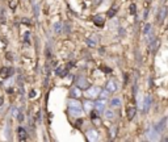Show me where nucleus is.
<instances>
[{"mask_svg":"<svg viewBox=\"0 0 168 142\" xmlns=\"http://www.w3.org/2000/svg\"><path fill=\"white\" fill-rule=\"evenodd\" d=\"M19 136H20V140L21 141L26 140V132H25L24 128H19Z\"/></svg>","mask_w":168,"mask_h":142,"instance_id":"a211bd4d","label":"nucleus"},{"mask_svg":"<svg viewBox=\"0 0 168 142\" xmlns=\"http://www.w3.org/2000/svg\"><path fill=\"white\" fill-rule=\"evenodd\" d=\"M147 137H148L150 141H156V140H159V132L155 129V126H151V128H150L148 133H147Z\"/></svg>","mask_w":168,"mask_h":142,"instance_id":"f03ea898","label":"nucleus"},{"mask_svg":"<svg viewBox=\"0 0 168 142\" xmlns=\"http://www.w3.org/2000/svg\"><path fill=\"white\" fill-rule=\"evenodd\" d=\"M105 90L108 91L109 93L116 92V90H117V84H116V82H114V80H109L108 83H106V86H105Z\"/></svg>","mask_w":168,"mask_h":142,"instance_id":"0eeeda50","label":"nucleus"},{"mask_svg":"<svg viewBox=\"0 0 168 142\" xmlns=\"http://www.w3.org/2000/svg\"><path fill=\"white\" fill-rule=\"evenodd\" d=\"M3 104V99H2V97H0V105H2Z\"/></svg>","mask_w":168,"mask_h":142,"instance_id":"c9c22d12","label":"nucleus"},{"mask_svg":"<svg viewBox=\"0 0 168 142\" xmlns=\"http://www.w3.org/2000/svg\"><path fill=\"white\" fill-rule=\"evenodd\" d=\"M92 108H95V103H92V101H84V112H91Z\"/></svg>","mask_w":168,"mask_h":142,"instance_id":"dca6fc26","label":"nucleus"},{"mask_svg":"<svg viewBox=\"0 0 168 142\" xmlns=\"http://www.w3.org/2000/svg\"><path fill=\"white\" fill-rule=\"evenodd\" d=\"M108 96H109V92H108V91H106V90H104V92L101 93V97H102V99H106V97H108Z\"/></svg>","mask_w":168,"mask_h":142,"instance_id":"c85d7f7f","label":"nucleus"},{"mask_svg":"<svg viewBox=\"0 0 168 142\" xmlns=\"http://www.w3.org/2000/svg\"><path fill=\"white\" fill-rule=\"evenodd\" d=\"M150 30H151V25L147 24V25L145 27V34H148V33H150Z\"/></svg>","mask_w":168,"mask_h":142,"instance_id":"a878e982","label":"nucleus"},{"mask_svg":"<svg viewBox=\"0 0 168 142\" xmlns=\"http://www.w3.org/2000/svg\"><path fill=\"white\" fill-rule=\"evenodd\" d=\"M25 42H28V43H29L30 41H29V32H26V33H25Z\"/></svg>","mask_w":168,"mask_h":142,"instance_id":"7c9ffc66","label":"nucleus"},{"mask_svg":"<svg viewBox=\"0 0 168 142\" xmlns=\"http://www.w3.org/2000/svg\"><path fill=\"white\" fill-rule=\"evenodd\" d=\"M93 21H95L96 25H99V27H102V25H104V23H105V19L101 16V14H97V16L93 17Z\"/></svg>","mask_w":168,"mask_h":142,"instance_id":"f8f14e48","label":"nucleus"},{"mask_svg":"<svg viewBox=\"0 0 168 142\" xmlns=\"http://www.w3.org/2000/svg\"><path fill=\"white\" fill-rule=\"evenodd\" d=\"M114 12H117V7H113V8L109 11V12H108V16H109V17H112L113 14H114Z\"/></svg>","mask_w":168,"mask_h":142,"instance_id":"393cba45","label":"nucleus"},{"mask_svg":"<svg viewBox=\"0 0 168 142\" xmlns=\"http://www.w3.org/2000/svg\"><path fill=\"white\" fill-rule=\"evenodd\" d=\"M135 113H137V109H135L134 107L129 108V109H127V118H129V120H133V117L135 116Z\"/></svg>","mask_w":168,"mask_h":142,"instance_id":"f3484780","label":"nucleus"},{"mask_svg":"<svg viewBox=\"0 0 168 142\" xmlns=\"http://www.w3.org/2000/svg\"><path fill=\"white\" fill-rule=\"evenodd\" d=\"M57 75H59V76H64L67 74V68H64V67H58L57 68Z\"/></svg>","mask_w":168,"mask_h":142,"instance_id":"6ab92c4d","label":"nucleus"},{"mask_svg":"<svg viewBox=\"0 0 168 142\" xmlns=\"http://www.w3.org/2000/svg\"><path fill=\"white\" fill-rule=\"evenodd\" d=\"M17 118H19V121H23V120H24V115L23 113H17Z\"/></svg>","mask_w":168,"mask_h":142,"instance_id":"2f4dec72","label":"nucleus"},{"mask_svg":"<svg viewBox=\"0 0 168 142\" xmlns=\"http://www.w3.org/2000/svg\"><path fill=\"white\" fill-rule=\"evenodd\" d=\"M104 71H105V72H110V68H108V67H105V68H104Z\"/></svg>","mask_w":168,"mask_h":142,"instance_id":"f704fd0d","label":"nucleus"},{"mask_svg":"<svg viewBox=\"0 0 168 142\" xmlns=\"http://www.w3.org/2000/svg\"><path fill=\"white\" fill-rule=\"evenodd\" d=\"M110 107L112 108H120L121 107V99L120 97H113L110 101Z\"/></svg>","mask_w":168,"mask_h":142,"instance_id":"2eb2a0df","label":"nucleus"},{"mask_svg":"<svg viewBox=\"0 0 168 142\" xmlns=\"http://www.w3.org/2000/svg\"><path fill=\"white\" fill-rule=\"evenodd\" d=\"M0 21H2V23H4V21H5V13H4V8H2V11H0Z\"/></svg>","mask_w":168,"mask_h":142,"instance_id":"5701e85b","label":"nucleus"},{"mask_svg":"<svg viewBox=\"0 0 168 142\" xmlns=\"http://www.w3.org/2000/svg\"><path fill=\"white\" fill-rule=\"evenodd\" d=\"M85 95L89 96V97H97L100 95V88H99V87H91V88L87 90Z\"/></svg>","mask_w":168,"mask_h":142,"instance_id":"20e7f679","label":"nucleus"},{"mask_svg":"<svg viewBox=\"0 0 168 142\" xmlns=\"http://www.w3.org/2000/svg\"><path fill=\"white\" fill-rule=\"evenodd\" d=\"M116 132H117V129H116V126H113V128H112V130H110V137H114V136H116Z\"/></svg>","mask_w":168,"mask_h":142,"instance_id":"cd10ccee","label":"nucleus"},{"mask_svg":"<svg viewBox=\"0 0 168 142\" xmlns=\"http://www.w3.org/2000/svg\"><path fill=\"white\" fill-rule=\"evenodd\" d=\"M105 118H108V120H113L114 118V113H113V111H105Z\"/></svg>","mask_w":168,"mask_h":142,"instance_id":"aec40b11","label":"nucleus"},{"mask_svg":"<svg viewBox=\"0 0 168 142\" xmlns=\"http://www.w3.org/2000/svg\"><path fill=\"white\" fill-rule=\"evenodd\" d=\"M167 124H168V117H163V118L160 120V121L155 125V129L158 130L159 133H160V132H163V130L167 128Z\"/></svg>","mask_w":168,"mask_h":142,"instance_id":"7ed1b4c3","label":"nucleus"},{"mask_svg":"<svg viewBox=\"0 0 168 142\" xmlns=\"http://www.w3.org/2000/svg\"><path fill=\"white\" fill-rule=\"evenodd\" d=\"M23 23H24V24H28V25H29V24H30V21L28 20V19H24V20H23Z\"/></svg>","mask_w":168,"mask_h":142,"instance_id":"473e14b6","label":"nucleus"},{"mask_svg":"<svg viewBox=\"0 0 168 142\" xmlns=\"http://www.w3.org/2000/svg\"><path fill=\"white\" fill-rule=\"evenodd\" d=\"M130 13H131V14H135V5H134V4L130 5Z\"/></svg>","mask_w":168,"mask_h":142,"instance_id":"c756f323","label":"nucleus"},{"mask_svg":"<svg viewBox=\"0 0 168 142\" xmlns=\"http://www.w3.org/2000/svg\"><path fill=\"white\" fill-rule=\"evenodd\" d=\"M105 103H106V99H101V100H97L95 103V108L97 112H102L105 109Z\"/></svg>","mask_w":168,"mask_h":142,"instance_id":"423d86ee","label":"nucleus"},{"mask_svg":"<svg viewBox=\"0 0 168 142\" xmlns=\"http://www.w3.org/2000/svg\"><path fill=\"white\" fill-rule=\"evenodd\" d=\"M78 87L79 88H88L89 82L85 78H83V76H80V78H78Z\"/></svg>","mask_w":168,"mask_h":142,"instance_id":"1a4fd4ad","label":"nucleus"},{"mask_svg":"<svg viewBox=\"0 0 168 142\" xmlns=\"http://www.w3.org/2000/svg\"><path fill=\"white\" fill-rule=\"evenodd\" d=\"M67 103H69V108H80L81 107L79 101H78L76 99H72V97H71V99L67 101Z\"/></svg>","mask_w":168,"mask_h":142,"instance_id":"ddd939ff","label":"nucleus"},{"mask_svg":"<svg viewBox=\"0 0 168 142\" xmlns=\"http://www.w3.org/2000/svg\"><path fill=\"white\" fill-rule=\"evenodd\" d=\"M29 96H30V97H34V96H35V91H32V92L29 93Z\"/></svg>","mask_w":168,"mask_h":142,"instance_id":"72a5a7b5","label":"nucleus"},{"mask_svg":"<svg viewBox=\"0 0 168 142\" xmlns=\"http://www.w3.org/2000/svg\"><path fill=\"white\" fill-rule=\"evenodd\" d=\"M166 17H167V7H162V8L159 9L158 14H156V21H158V24H163Z\"/></svg>","mask_w":168,"mask_h":142,"instance_id":"f257e3e1","label":"nucleus"},{"mask_svg":"<svg viewBox=\"0 0 168 142\" xmlns=\"http://www.w3.org/2000/svg\"><path fill=\"white\" fill-rule=\"evenodd\" d=\"M0 75H2L3 78H8V76L13 75V68L12 67H3L2 71H0Z\"/></svg>","mask_w":168,"mask_h":142,"instance_id":"6e6552de","label":"nucleus"},{"mask_svg":"<svg viewBox=\"0 0 168 142\" xmlns=\"http://www.w3.org/2000/svg\"><path fill=\"white\" fill-rule=\"evenodd\" d=\"M87 140H88V141H91V142L97 141V140H99V133L96 132L95 129L88 130V132H87Z\"/></svg>","mask_w":168,"mask_h":142,"instance_id":"39448f33","label":"nucleus"},{"mask_svg":"<svg viewBox=\"0 0 168 142\" xmlns=\"http://www.w3.org/2000/svg\"><path fill=\"white\" fill-rule=\"evenodd\" d=\"M60 28H62V24H60V23H57V24L54 25V30H55V33H59V32H60Z\"/></svg>","mask_w":168,"mask_h":142,"instance_id":"b1692460","label":"nucleus"},{"mask_svg":"<svg viewBox=\"0 0 168 142\" xmlns=\"http://www.w3.org/2000/svg\"><path fill=\"white\" fill-rule=\"evenodd\" d=\"M69 112H70V115L75 116V117H79L83 113V109H81V107L80 108H69Z\"/></svg>","mask_w":168,"mask_h":142,"instance_id":"9b49d317","label":"nucleus"},{"mask_svg":"<svg viewBox=\"0 0 168 142\" xmlns=\"http://www.w3.org/2000/svg\"><path fill=\"white\" fill-rule=\"evenodd\" d=\"M5 57L8 58L9 61H13V59H15V55H13L12 53H7V54H5Z\"/></svg>","mask_w":168,"mask_h":142,"instance_id":"bb28decb","label":"nucleus"},{"mask_svg":"<svg viewBox=\"0 0 168 142\" xmlns=\"http://www.w3.org/2000/svg\"><path fill=\"white\" fill-rule=\"evenodd\" d=\"M80 90L78 88V87H74V88H71V91H70V96L71 97H75V99H78V97L80 96Z\"/></svg>","mask_w":168,"mask_h":142,"instance_id":"4468645a","label":"nucleus"},{"mask_svg":"<svg viewBox=\"0 0 168 142\" xmlns=\"http://www.w3.org/2000/svg\"><path fill=\"white\" fill-rule=\"evenodd\" d=\"M151 43H152V47H151L152 52H155V50L159 47V43H160V42H159V39H155V41H152Z\"/></svg>","mask_w":168,"mask_h":142,"instance_id":"4be33fe9","label":"nucleus"},{"mask_svg":"<svg viewBox=\"0 0 168 142\" xmlns=\"http://www.w3.org/2000/svg\"><path fill=\"white\" fill-rule=\"evenodd\" d=\"M150 105H151V96L150 95H147V96L145 97V101H143V109L142 111L143 112H147L150 109Z\"/></svg>","mask_w":168,"mask_h":142,"instance_id":"9d476101","label":"nucleus"},{"mask_svg":"<svg viewBox=\"0 0 168 142\" xmlns=\"http://www.w3.org/2000/svg\"><path fill=\"white\" fill-rule=\"evenodd\" d=\"M87 43L89 46H96V43H97V41H96V37H92V38L87 39Z\"/></svg>","mask_w":168,"mask_h":142,"instance_id":"412c9836","label":"nucleus"}]
</instances>
